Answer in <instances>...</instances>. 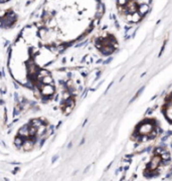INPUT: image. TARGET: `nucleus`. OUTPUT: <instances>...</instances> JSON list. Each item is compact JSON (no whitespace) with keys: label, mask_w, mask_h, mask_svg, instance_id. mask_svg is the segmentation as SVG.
I'll return each instance as SVG.
<instances>
[{"label":"nucleus","mask_w":172,"mask_h":181,"mask_svg":"<svg viewBox=\"0 0 172 181\" xmlns=\"http://www.w3.org/2000/svg\"><path fill=\"white\" fill-rule=\"evenodd\" d=\"M41 82H42L43 85H52V82H53L52 76L48 75V76H46V77H43V78L41 79Z\"/></svg>","instance_id":"nucleus-2"},{"label":"nucleus","mask_w":172,"mask_h":181,"mask_svg":"<svg viewBox=\"0 0 172 181\" xmlns=\"http://www.w3.org/2000/svg\"><path fill=\"white\" fill-rule=\"evenodd\" d=\"M14 98H15L16 101H18V94L17 93H14Z\"/></svg>","instance_id":"nucleus-3"},{"label":"nucleus","mask_w":172,"mask_h":181,"mask_svg":"<svg viewBox=\"0 0 172 181\" xmlns=\"http://www.w3.org/2000/svg\"><path fill=\"white\" fill-rule=\"evenodd\" d=\"M54 93V87L52 85H44L41 88V94L44 97H50Z\"/></svg>","instance_id":"nucleus-1"}]
</instances>
